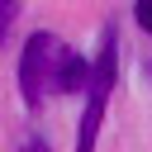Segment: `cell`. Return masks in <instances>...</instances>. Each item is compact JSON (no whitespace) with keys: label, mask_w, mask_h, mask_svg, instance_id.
Wrapping results in <instances>:
<instances>
[{"label":"cell","mask_w":152,"mask_h":152,"mask_svg":"<svg viewBox=\"0 0 152 152\" xmlns=\"http://www.w3.org/2000/svg\"><path fill=\"white\" fill-rule=\"evenodd\" d=\"M66 52H71V48H66L57 33H48V28H38V33L24 43V52H19V95H24L28 109H38L48 95H57V76H62Z\"/></svg>","instance_id":"1"},{"label":"cell","mask_w":152,"mask_h":152,"mask_svg":"<svg viewBox=\"0 0 152 152\" xmlns=\"http://www.w3.org/2000/svg\"><path fill=\"white\" fill-rule=\"evenodd\" d=\"M114 81H119V43H114V28H104L100 57L90 62V90H86V114H81V128H76V152H95V138H100Z\"/></svg>","instance_id":"2"},{"label":"cell","mask_w":152,"mask_h":152,"mask_svg":"<svg viewBox=\"0 0 152 152\" xmlns=\"http://www.w3.org/2000/svg\"><path fill=\"white\" fill-rule=\"evenodd\" d=\"M76 90H90V62L66 52L62 62V76H57V95H76Z\"/></svg>","instance_id":"3"},{"label":"cell","mask_w":152,"mask_h":152,"mask_svg":"<svg viewBox=\"0 0 152 152\" xmlns=\"http://www.w3.org/2000/svg\"><path fill=\"white\" fill-rule=\"evenodd\" d=\"M133 19H138V24H142V28H147V33H152V0H142V5H138V10H133Z\"/></svg>","instance_id":"4"},{"label":"cell","mask_w":152,"mask_h":152,"mask_svg":"<svg viewBox=\"0 0 152 152\" xmlns=\"http://www.w3.org/2000/svg\"><path fill=\"white\" fill-rule=\"evenodd\" d=\"M14 14H19V5H0V38H5V28H10Z\"/></svg>","instance_id":"5"},{"label":"cell","mask_w":152,"mask_h":152,"mask_svg":"<svg viewBox=\"0 0 152 152\" xmlns=\"http://www.w3.org/2000/svg\"><path fill=\"white\" fill-rule=\"evenodd\" d=\"M19 152H48V142H43V138H28V142H24Z\"/></svg>","instance_id":"6"}]
</instances>
